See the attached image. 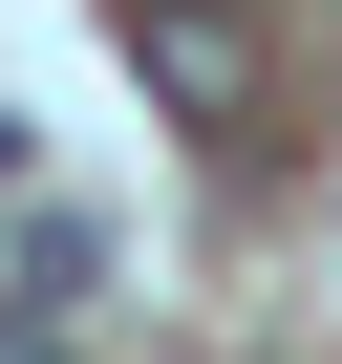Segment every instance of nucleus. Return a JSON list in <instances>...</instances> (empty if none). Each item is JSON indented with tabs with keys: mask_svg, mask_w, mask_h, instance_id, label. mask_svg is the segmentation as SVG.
Listing matches in <instances>:
<instances>
[{
	"mask_svg": "<svg viewBox=\"0 0 342 364\" xmlns=\"http://www.w3.org/2000/svg\"><path fill=\"white\" fill-rule=\"evenodd\" d=\"M107 22H128V65H150V107H171V129H257V107H278L257 0H107Z\"/></svg>",
	"mask_w": 342,
	"mask_h": 364,
	"instance_id": "obj_1",
	"label": "nucleus"
},
{
	"mask_svg": "<svg viewBox=\"0 0 342 364\" xmlns=\"http://www.w3.org/2000/svg\"><path fill=\"white\" fill-rule=\"evenodd\" d=\"M0 364H65V321H43V300H0Z\"/></svg>",
	"mask_w": 342,
	"mask_h": 364,
	"instance_id": "obj_2",
	"label": "nucleus"
}]
</instances>
